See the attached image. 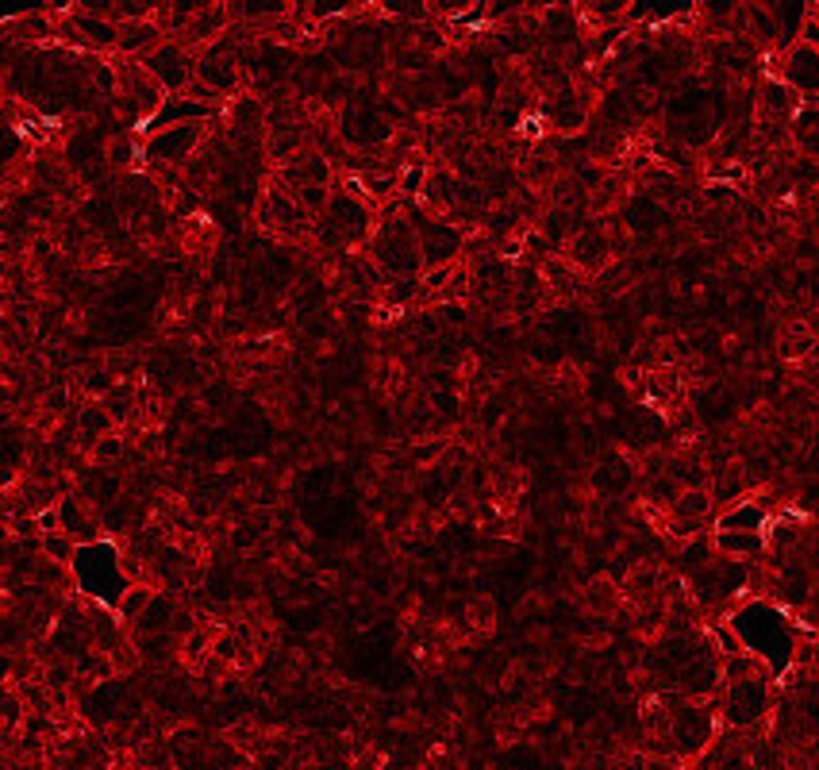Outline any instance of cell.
<instances>
[{"label":"cell","instance_id":"cell-1","mask_svg":"<svg viewBox=\"0 0 819 770\" xmlns=\"http://www.w3.org/2000/svg\"><path fill=\"white\" fill-rule=\"evenodd\" d=\"M366 255L377 262V270L389 281L400 278H423V247H420V232L408 220V212L400 209V197L389 201L377 217L374 240L366 243Z\"/></svg>","mask_w":819,"mask_h":770},{"label":"cell","instance_id":"cell-2","mask_svg":"<svg viewBox=\"0 0 819 770\" xmlns=\"http://www.w3.org/2000/svg\"><path fill=\"white\" fill-rule=\"evenodd\" d=\"M669 739H674L677 759L689 767L692 759L709 751L719 739V709L709 701H677L674 705V724H669Z\"/></svg>","mask_w":819,"mask_h":770},{"label":"cell","instance_id":"cell-3","mask_svg":"<svg viewBox=\"0 0 819 770\" xmlns=\"http://www.w3.org/2000/svg\"><path fill=\"white\" fill-rule=\"evenodd\" d=\"M773 713V690L770 678H747V682L724 686V705H719V721L735 732H750L765 724Z\"/></svg>","mask_w":819,"mask_h":770},{"label":"cell","instance_id":"cell-4","mask_svg":"<svg viewBox=\"0 0 819 770\" xmlns=\"http://www.w3.org/2000/svg\"><path fill=\"white\" fill-rule=\"evenodd\" d=\"M208 128H212V124H182V128H169V131H159V136L143 139V162L185 170L197 159L200 147H204Z\"/></svg>","mask_w":819,"mask_h":770},{"label":"cell","instance_id":"cell-5","mask_svg":"<svg viewBox=\"0 0 819 770\" xmlns=\"http://www.w3.org/2000/svg\"><path fill=\"white\" fill-rule=\"evenodd\" d=\"M139 62L147 66V70L159 78V85L166 89V93H185L189 89V81L197 78V55H192L185 43L177 39H166L162 47H154L147 58H139Z\"/></svg>","mask_w":819,"mask_h":770},{"label":"cell","instance_id":"cell-6","mask_svg":"<svg viewBox=\"0 0 819 770\" xmlns=\"http://www.w3.org/2000/svg\"><path fill=\"white\" fill-rule=\"evenodd\" d=\"M765 73L788 81L800 96H816L819 93V50L796 43V47L785 50V55H773V62L765 66Z\"/></svg>","mask_w":819,"mask_h":770},{"label":"cell","instance_id":"cell-7","mask_svg":"<svg viewBox=\"0 0 819 770\" xmlns=\"http://www.w3.org/2000/svg\"><path fill=\"white\" fill-rule=\"evenodd\" d=\"M754 96H758V116H754V120L793 124L796 113L804 108V96L796 93L788 81L773 78V73H762V78L754 81Z\"/></svg>","mask_w":819,"mask_h":770},{"label":"cell","instance_id":"cell-8","mask_svg":"<svg viewBox=\"0 0 819 770\" xmlns=\"http://www.w3.org/2000/svg\"><path fill=\"white\" fill-rule=\"evenodd\" d=\"M623 602H628L623 597V582L612 574H593L581 586V605H585L589 617H616L623 609Z\"/></svg>","mask_w":819,"mask_h":770},{"label":"cell","instance_id":"cell-9","mask_svg":"<svg viewBox=\"0 0 819 770\" xmlns=\"http://www.w3.org/2000/svg\"><path fill=\"white\" fill-rule=\"evenodd\" d=\"M169 35L162 32L159 20H131V24H120V47L116 55L120 58H147L154 47H162Z\"/></svg>","mask_w":819,"mask_h":770},{"label":"cell","instance_id":"cell-10","mask_svg":"<svg viewBox=\"0 0 819 770\" xmlns=\"http://www.w3.org/2000/svg\"><path fill=\"white\" fill-rule=\"evenodd\" d=\"M773 343H777V354L785 362H808L819 351V331L808 320H788L777 328Z\"/></svg>","mask_w":819,"mask_h":770},{"label":"cell","instance_id":"cell-11","mask_svg":"<svg viewBox=\"0 0 819 770\" xmlns=\"http://www.w3.org/2000/svg\"><path fill=\"white\" fill-rule=\"evenodd\" d=\"M770 524L773 513L762 505V498H747L716 516V532H765Z\"/></svg>","mask_w":819,"mask_h":770},{"label":"cell","instance_id":"cell-12","mask_svg":"<svg viewBox=\"0 0 819 770\" xmlns=\"http://www.w3.org/2000/svg\"><path fill=\"white\" fill-rule=\"evenodd\" d=\"M177 609H182V602H177L174 594H166V590H159V597L151 602V609H147L143 617L136 620L131 635H136V640H147V635H166V632H174Z\"/></svg>","mask_w":819,"mask_h":770},{"label":"cell","instance_id":"cell-13","mask_svg":"<svg viewBox=\"0 0 819 770\" xmlns=\"http://www.w3.org/2000/svg\"><path fill=\"white\" fill-rule=\"evenodd\" d=\"M716 551L724 559L762 562L770 551V539H765V532H716Z\"/></svg>","mask_w":819,"mask_h":770},{"label":"cell","instance_id":"cell-14","mask_svg":"<svg viewBox=\"0 0 819 770\" xmlns=\"http://www.w3.org/2000/svg\"><path fill=\"white\" fill-rule=\"evenodd\" d=\"M719 559L716 551V532H704V536H692L685 539V544H677V559H674V570L677 574H697V570L712 567V562Z\"/></svg>","mask_w":819,"mask_h":770},{"label":"cell","instance_id":"cell-15","mask_svg":"<svg viewBox=\"0 0 819 770\" xmlns=\"http://www.w3.org/2000/svg\"><path fill=\"white\" fill-rule=\"evenodd\" d=\"M669 516H674V521H712L716 524V516H719L716 498H712V490H685Z\"/></svg>","mask_w":819,"mask_h":770},{"label":"cell","instance_id":"cell-16","mask_svg":"<svg viewBox=\"0 0 819 770\" xmlns=\"http://www.w3.org/2000/svg\"><path fill=\"white\" fill-rule=\"evenodd\" d=\"M788 177H793V197H816L819 189V159H808V154L796 151L793 166H788Z\"/></svg>","mask_w":819,"mask_h":770},{"label":"cell","instance_id":"cell-17","mask_svg":"<svg viewBox=\"0 0 819 770\" xmlns=\"http://www.w3.org/2000/svg\"><path fill=\"white\" fill-rule=\"evenodd\" d=\"M136 759L143 770H177L169 739H143V744H136Z\"/></svg>","mask_w":819,"mask_h":770},{"label":"cell","instance_id":"cell-18","mask_svg":"<svg viewBox=\"0 0 819 770\" xmlns=\"http://www.w3.org/2000/svg\"><path fill=\"white\" fill-rule=\"evenodd\" d=\"M159 597V590L154 586H131L128 594L120 597V605H116V612H120V620L128 628H136V620L143 617L147 609H151V602Z\"/></svg>","mask_w":819,"mask_h":770},{"label":"cell","instance_id":"cell-19","mask_svg":"<svg viewBox=\"0 0 819 770\" xmlns=\"http://www.w3.org/2000/svg\"><path fill=\"white\" fill-rule=\"evenodd\" d=\"M128 451H131V443H128V435H124V432L104 435V440L93 447V466H116V470H124V458H128Z\"/></svg>","mask_w":819,"mask_h":770},{"label":"cell","instance_id":"cell-20","mask_svg":"<svg viewBox=\"0 0 819 770\" xmlns=\"http://www.w3.org/2000/svg\"><path fill=\"white\" fill-rule=\"evenodd\" d=\"M81 544L73 536H66V532H47L43 536V555L55 562H66V567H73V559H78Z\"/></svg>","mask_w":819,"mask_h":770},{"label":"cell","instance_id":"cell-21","mask_svg":"<svg viewBox=\"0 0 819 770\" xmlns=\"http://www.w3.org/2000/svg\"><path fill=\"white\" fill-rule=\"evenodd\" d=\"M466 617H470V625L478 628V632H489V628H496V605L489 602V597H473Z\"/></svg>","mask_w":819,"mask_h":770},{"label":"cell","instance_id":"cell-22","mask_svg":"<svg viewBox=\"0 0 819 770\" xmlns=\"http://www.w3.org/2000/svg\"><path fill=\"white\" fill-rule=\"evenodd\" d=\"M800 625L804 628H811V632H819V582H816V590L808 594V602H804V609H800Z\"/></svg>","mask_w":819,"mask_h":770}]
</instances>
